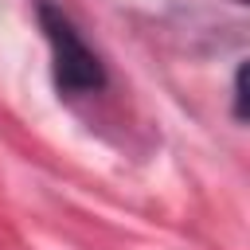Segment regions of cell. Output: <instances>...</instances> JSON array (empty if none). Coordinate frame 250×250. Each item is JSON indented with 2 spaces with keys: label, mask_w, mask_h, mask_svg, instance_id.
Returning <instances> with one entry per match:
<instances>
[{
  "label": "cell",
  "mask_w": 250,
  "mask_h": 250,
  "mask_svg": "<svg viewBox=\"0 0 250 250\" xmlns=\"http://www.w3.org/2000/svg\"><path fill=\"white\" fill-rule=\"evenodd\" d=\"M35 16L39 27L47 35L51 47V74H55V90L66 98H82V94H98L105 86V66L102 59L90 51V43L82 39V31L74 27V20L51 4V0H35Z\"/></svg>",
  "instance_id": "1"
},
{
  "label": "cell",
  "mask_w": 250,
  "mask_h": 250,
  "mask_svg": "<svg viewBox=\"0 0 250 250\" xmlns=\"http://www.w3.org/2000/svg\"><path fill=\"white\" fill-rule=\"evenodd\" d=\"M242 82H246V66L234 70V117L238 121L246 117V90H242Z\"/></svg>",
  "instance_id": "2"
}]
</instances>
